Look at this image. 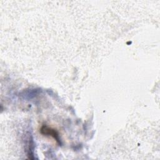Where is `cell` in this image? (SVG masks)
I'll use <instances>...</instances> for the list:
<instances>
[{
  "instance_id": "obj_1",
  "label": "cell",
  "mask_w": 160,
  "mask_h": 160,
  "mask_svg": "<svg viewBox=\"0 0 160 160\" xmlns=\"http://www.w3.org/2000/svg\"><path fill=\"white\" fill-rule=\"evenodd\" d=\"M40 132L42 134L44 135V136H51L52 138H53L56 142L59 144H61V140L59 139V134L58 132V131L50 127H48L46 125H42L41 128L40 129Z\"/></svg>"
}]
</instances>
